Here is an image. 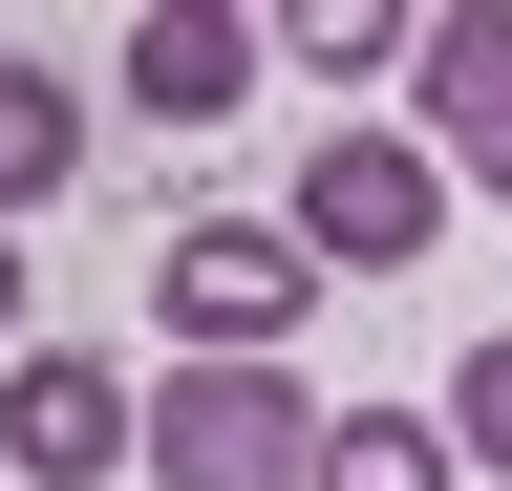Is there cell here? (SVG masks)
<instances>
[{"instance_id":"obj_12","label":"cell","mask_w":512,"mask_h":491,"mask_svg":"<svg viewBox=\"0 0 512 491\" xmlns=\"http://www.w3.org/2000/svg\"><path fill=\"white\" fill-rule=\"evenodd\" d=\"M0 363H22V235H0Z\"/></svg>"},{"instance_id":"obj_3","label":"cell","mask_w":512,"mask_h":491,"mask_svg":"<svg viewBox=\"0 0 512 491\" xmlns=\"http://www.w3.org/2000/svg\"><path fill=\"white\" fill-rule=\"evenodd\" d=\"M278 235H299L320 278H427V235H448V171H427L406 129H320V150H299V214H278Z\"/></svg>"},{"instance_id":"obj_1","label":"cell","mask_w":512,"mask_h":491,"mask_svg":"<svg viewBox=\"0 0 512 491\" xmlns=\"http://www.w3.org/2000/svg\"><path fill=\"white\" fill-rule=\"evenodd\" d=\"M128 470L150 491H299L320 470V385L299 363H171L150 427H128Z\"/></svg>"},{"instance_id":"obj_10","label":"cell","mask_w":512,"mask_h":491,"mask_svg":"<svg viewBox=\"0 0 512 491\" xmlns=\"http://www.w3.org/2000/svg\"><path fill=\"white\" fill-rule=\"evenodd\" d=\"M448 470H512V321L448 363Z\"/></svg>"},{"instance_id":"obj_11","label":"cell","mask_w":512,"mask_h":491,"mask_svg":"<svg viewBox=\"0 0 512 491\" xmlns=\"http://www.w3.org/2000/svg\"><path fill=\"white\" fill-rule=\"evenodd\" d=\"M470 193H512V107H491V129H470Z\"/></svg>"},{"instance_id":"obj_5","label":"cell","mask_w":512,"mask_h":491,"mask_svg":"<svg viewBox=\"0 0 512 491\" xmlns=\"http://www.w3.org/2000/svg\"><path fill=\"white\" fill-rule=\"evenodd\" d=\"M256 107V22L235 0H150L128 22V129H235Z\"/></svg>"},{"instance_id":"obj_4","label":"cell","mask_w":512,"mask_h":491,"mask_svg":"<svg viewBox=\"0 0 512 491\" xmlns=\"http://www.w3.org/2000/svg\"><path fill=\"white\" fill-rule=\"evenodd\" d=\"M128 427H150V385L107 342H22L0 363V491H86V470H128Z\"/></svg>"},{"instance_id":"obj_7","label":"cell","mask_w":512,"mask_h":491,"mask_svg":"<svg viewBox=\"0 0 512 491\" xmlns=\"http://www.w3.org/2000/svg\"><path fill=\"white\" fill-rule=\"evenodd\" d=\"M64 171H86V107H64V86L22 65V43H0V235H22V214L64 193Z\"/></svg>"},{"instance_id":"obj_2","label":"cell","mask_w":512,"mask_h":491,"mask_svg":"<svg viewBox=\"0 0 512 491\" xmlns=\"http://www.w3.org/2000/svg\"><path fill=\"white\" fill-rule=\"evenodd\" d=\"M150 321H171L192 363H278V342L320 321V257H299L278 214H171V235H150Z\"/></svg>"},{"instance_id":"obj_6","label":"cell","mask_w":512,"mask_h":491,"mask_svg":"<svg viewBox=\"0 0 512 491\" xmlns=\"http://www.w3.org/2000/svg\"><path fill=\"white\" fill-rule=\"evenodd\" d=\"M299 491H470V470H448L427 406H320V470H299Z\"/></svg>"},{"instance_id":"obj_8","label":"cell","mask_w":512,"mask_h":491,"mask_svg":"<svg viewBox=\"0 0 512 491\" xmlns=\"http://www.w3.org/2000/svg\"><path fill=\"white\" fill-rule=\"evenodd\" d=\"M406 65H427V129H491V107H512V0H448V22H406Z\"/></svg>"},{"instance_id":"obj_9","label":"cell","mask_w":512,"mask_h":491,"mask_svg":"<svg viewBox=\"0 0 512 491\" xmlns=\"http://www.w3.org/2000/svg\"><path fill=\"white\" fill-rule=\"evenodd\" d=\"M278 65H320V86H384V65H406V0H278Z\"/></svg>"}]
</instances>
